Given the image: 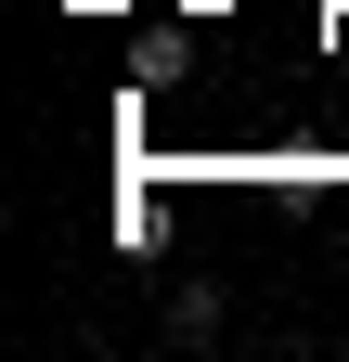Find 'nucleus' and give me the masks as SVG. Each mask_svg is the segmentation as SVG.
Segmentation results:
<instances>
[{
	"label": "nucleus",
	"instance_id": "f257e3e1",
	"mask_svg": "<svg viewBox=\"0 0 349 362\" xmlns=\"http://www.w3.org/2000/svg\"><path fill=\"white\" fill-rule=\"evenodd\" d=\"M168 337H220V285H182V298H168Z\"/></svg>",
	"mask_w": 349,
	"mask_h": 362
}]
</instances>
